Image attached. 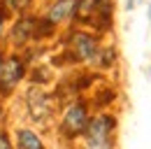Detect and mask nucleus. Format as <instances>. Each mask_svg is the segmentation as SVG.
I'll return each instance as SVG.
<instances>
[{
    "label": "nucleus",
    "instance_id": "obj_1",
    "mask_svg": "<svg viewBox=\"0 0 151 149\" xmlns=\"http://www.w3.org/2000/svg\"><path fill=\"white\" fill-rule=\"evenodd\" d=\"M114 121L109 114H98L86 126V149H112L114 147Z\"/></svg>",
    "mask_w": 151,
    "mask_h": 149
},
{
    "label": "nucleus",
    "instance_id": "obj_2",
    "mask_svg": "<svg viewBox=\"0 0 151 149\" xmlns=\"http://www.w3.org/2000/svg\"><path fill=\"white\" fill-rule=\"evenodd\" d=\"M88 126V114H86V105L84 103H75L70 105L65 112V119H63V133L75 137L79 133H84Z\"/></svg>",
    "mask_w": 151,
    "mask_h": 149
},
{
    "label": "nucleus",
    "instance_id": "obj_3",
    "mask_svg": "<svg viewBox=\"0 0 151 149\" xmlns=\"http://www.w3.org/2000/svg\"><path fill=\"white\" fill-rule=\"evenodd\" d=\"M21 77H23V63H21V58H17V56L7 58L2 63V68H0V93L7 95L19 84Z\"/></svg>",
    "mask_w": 151,
    "mask_h": 149
},
{
    "label": "nucleus",
    "instance_id": "obj_4",
    "mask_svg": "<svg viewBox=\"0 0 151 149\" xmlns=\"http://www.w3.org/2000/svg\"><path fill=\"white\" fill-rule=\"evenodd\" d=\"M72 54L79 61H91L98 54V40L88 33H75L72 35Z\"/></svg>",
    "mask_w": 151,
    "mask_h": 149
},
{
    "label": "nucleus",
    "instance_id": "obj_5",
    "mask_svg": "<svg viewBox=\"0 0 151 149\" xmlns=\"http://www.w3.org/2000/svg\"><path fill=\"white\" fill-rule=\"evenodd\" d=\"M28 107L33 119H47L49 112H51V103H49V95L40 89H30L28 91Z\"/></svg>",
    "mask_w": 151,
    "mask_h": 149
},
{
    "label": "nucleus",
    "instance_id": "obj_6",
    "mask_svg": "<svg viewBox=\"0 0 151 149\" xmlns=\"http://www.w3.org/2000/svg\"><path fill=\"white\" fill-rule=\"evenodd\" d=\"M75 12H77V0H56L47 12V21L49 23H60L65 19L75 17Z\"/></svg>",
    "mask_w": 151,
    "mask_h": 149
},
{
    "label": "nucleus",
    "instance_id": "obj_7",
    "mask_svg": "<svg viewBox=\"0 0 151 149\" xmlns=\"http://www.w3.org/2000/svg\"><path fill=\"white\" fill-rule=\"evenodd\" d=\"M17 142H19V149H44L42 140L33 130H26V128H21L17 133Z\"/></svg>",
    "mask_w": 151,
    "mask_h": 149
},
{
    "label": "nucleus",
    "instance_id": "obj_8",
    "mask_svg": "<svg viewBox=\"0 0 151 149\" xmlns=\"http://www.w3.org/2000/svg\"><path fill=\"white\" fill-rule=\"evenodd\" d=\"M33 28H35V21L33 19H21V21H17V26H14V30H12V35H14V42L17 44H21V42H26L28 37L33 35Z\"/></svg>",
    "mask_w": 151,
    "mask_h": 149
},
{
    "label": "nucleus",
    "instance_id": "obj_9",
    "mask_svg": "<svg viewBox=\"0 0 151 149\" xmlns=\"http://www.w3.org/2000/svg\"><path fill=\"white\" fill-rule=\"evenodd\" d=\"M7 2V7H12V9H17V12H23L33 0H5Z\"/></svg>",
    "mask_w": 151,
    "mask_h": 149
},
{
    "label": "nucleus",
    "instance_id": "obj_10",
    "mask_svg": "<svg viewBox=\"0 0 151 149\" xmlns=\"http://www.w3.org/2000/svg\"><path fill=\"white\" fill-rule=\"evenodd\" d=\"M0 149H12V147H9V140H7V135H0Z\"/></svg>",
    "mask_w": 151,
    "mask_h": 149
},
{
    "label": "nucleus",
    "instance_id": "obj_11",
    "mask_svg": "<svg viewBox=\"0 0 151 149\" xmlns=\"http://www.w3.org/2000/svg\"><path fill=\"white\" fill-rule=\"evenodd\" d=\"M0 33H2V14H0Z\"/></svg>",
    "mask_w": 151,
    "mask_h": 149
},
{
    "label": "nucleus",
    "instance_id": "obj_12",
    "mask_svg": "<svg viewBox=\"0 0 151 149\" xmlns=\"http://www.w3.org/2000/svg\"><path fill=\"white\" fill-rule=\"evenodd\" d=\"M149 21H151V5H149Z\"/></svg>",
    "mask_w": 151,
    "mask_h": 149
},
{
    "label": "nucleus",
    "instance_id": "obj_13",
    "mask_svg": "<svg viewBox=\"0 0 151 149\" xmlns=\"http://www.w3.org/2000/svg\"><path fill=\"white\" fill-rule=\"evenodd\" d=\"M0 119H2V107H0Z\"/></svg>",
    "mask_w": 151,
    "mask_h": 149
}]
</instances>
